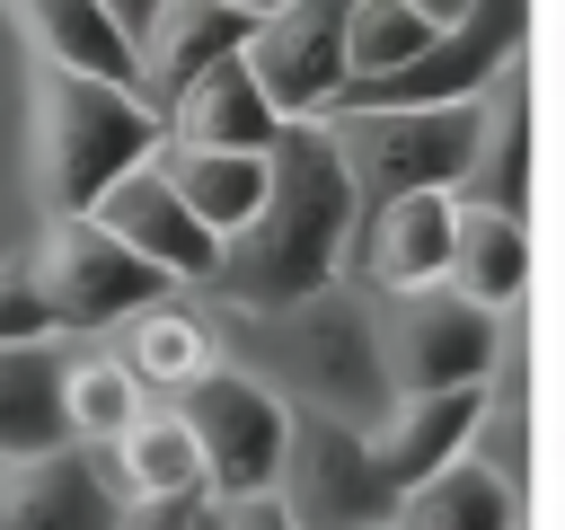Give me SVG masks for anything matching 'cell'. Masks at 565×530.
Segmentation results:
<instances>
[{
    "label": "cell",
    "mask_w": 565,
    "mask_h": 530,
    "mask_svg": "<svg viewBox=\"0 0 565 530\" xmlns=\"http://www.w3.org/2000/svg\"><path fill=\"white\" fill-rule=\"evenodd\" d=\"M344 247H353V186L335 168L327 124L291 115L265 141V194H256V212L221 239V256L194 283V300H221V309L300 300V292H318V283L344 274Z\"/></svg>",
    "instance_id": "obj_1"
},
{
    "label": "cell",
    "mask_w": 565,
    "mask_h": 530,
    "mask_svg": "<svg viewBox=\"0 0 565 530\" xmlns=\"http://www.w3.org/2000/svg\"><path fill=\"white\" fill-rule=\"evenodd\" d=\"M203 318H212V353L238 362L247 380H265L282 406L380 424L388 371H380V344H371V292L353 274H335V283H318L300 300H274V309L203 300Z\"/></svg>",
    "instance_id": "obj_2"
},
{
    "label": "cell",
    "mask_w": 565,
    "mask_h": 530,
    "mask_svg": "<svg viewBox=\"0 0 565 530\" xmlns=\"http://www.w3.org/2000/svg\"><path fill=\"white\" fill-rule=\"evenodd\" d=\"M159 150V106L132 80L26 62L18 80V168H26V212H88L106 177Z\"/></svg>",
    "instance_id": "obj_3"
},
{
    "label": "cell",
    "mask_w": 565,
    "mask_h": 530,
    "mask_svg": "<svg viewBox=\"0 0 565 530\" xmlns=\"http://www.w3.org/2000/svg\"><path fill=\"white\" fill-rule=\"evenodd\" d=\"M18 265H26V292H35V309H44L53 336H106V327L132 318L141 300L177 292V283H168L159 265H141L97 212H44V221H26Z\"/></svg>",
    "instance_id": "obj_4"
},
{
    "label": "cell",
    "mask_w": 565,
    "mask_h": 530,
    "mask_svg": "<svg viewBox=\"0 0 565 530\" xmlns=\"http://www.w3.org/2000/svg\"><path fill=\"white\" fill-rule=\"evenodd\" d=\"M318 124H327L335 168L353 186V221L388 194L459 186L468 150H477V97H450V106H327Z\"/></svg>",
    "instance_id": "obj_5"
},
{
    "label": "cell",
    "mask_w": 565,
    "mask_h": 530,
    "mask_svg": "<svg viewBox=\"0 0 565 530\" xmlns=\"http://www.w3.org/2000/svg\"><path fill=\"white\" fill-rule=\"evenodd\" d=\"M371 344H380L388 398H406V389H468V380L494 371L503 318L477 309L450 283H415V292H371Z\"/></svg>",
    "instance_id": "obj_6"
},
{
    "label": "cell",
    "mask_w": 565,
    "mask_h": 530,
    "mask_svg": "<svg viewBox=\"0 0 565 530\" xmlns=\"http://www.w3.org/2000/svg\"><path fill=\"white\" fill-rule=\"evenodd\" d=\"M265 495L282 504L291 530H380L397 504V486L371 459V433L344 415H309V406L282 415V459Z\"/></svg>",
    "instance_id": "obj_7"
},
{
    "label": "cell",
    "mask_w": 565,
    "mask_h": 530,
    "mask_svg": "<svg viewBox=\"0 0 565 530\" xmlns=\"http://www.w3.org/2000/svg\"><path fill=\"white\" fill-rule=\"evenodd\" d=\"M177 415L203 451V495L230 504V495H265L274 486V459H282V398L265 380H247L238 362H212L177 389Z\"/></svg>",
    "instance_id": "obj_8"
},
{
    "label": "cell",
    "mask_w": 565,
    "mask_h": 530,
    "mask_svg": "<svg viewBox=\"0 0 565 530\" xmlns=\"http://www.w3.org/2000/svg\"><path fill=\"white\" fill-rule=\"evenodd\" d=\"M344 9L353 0H274V9L247 18L238 62H247V80L265 88V106L282 124L335 106V88H344Z\"/></svg>",
    "instance_id": "obj_9"
},
{
    "label": "cell",
    "mask_w": 565,
    "mask_h": 530,
    "mask_svg": "<svg viewBox=\"0 0 565 530\" xmlns=\"http://www.w3.org/2000/svg\"><path fill=\"white\" fill-rule=\"evenodd\" d=\"M450 221H459V186H415V194H388L353 221V247H344V274L362 292H415V283H441L450 265Z\"/></svg>",
    "instance_id": "obj_10"
},
{
    "label": "cell",
    "mask_w": 565,
    "mask_h": 530,
    "mask_svg": "<svg viewBox=\"0 0 565 530\" xmlns=\"http://www.w3.org/2000/svg\"><path fill=\"white\" fill-rule=\"evenodd\" d=\"M88 212H97V221H106V230L141 256V265H159L177 292H194V283L212 274V256H221V239H212V230L177 203V186L159 177V159H132L124 177H106Z\"/></svg>",
    "instance_id": "obj_11"
},
{
    "label": "cell",
    "mask_w": 565,
    "mask_h": 530,
    "mask_svg": "<svg viewBox=\"0 0 565 530\" xmlns=\"http://www.w3.org/2000/svg\"><path fill=\"white\" fill-rule=\"evenodd\" d=\"M115 486L97 468V451L53 442V451H0V530H106L115 521Z\"/></svg>",
    "instance_id": "obj_12"
},
{
    "label": "cell",
    "mask_w": 565,
    "mask_h": 530,
    "mask_svg": "<svg viewBox=\"0 0 565 530\" xmlns=\"http://www.w3.org/2000/svg\"><path fill=\"white\" fill-rule=\"evenodd\" d=\"M530 486L503 477L477 442H459L450 459H433L415 486H397L388 530H530Z\"/></svg>",
    "instance_id": "obj_13"
},
{
    "label": "cell",
    "mask_w": 565,
    "mask_h": 530,
    "mask_svg": "<svg viewBox=\"0 0 565 530\" xmlns=\"http://www.w3.org/2000/svg\"><path fill=\"white\" fill-rule=\"evenodd\" d=\"M282 132V115L265 106V88L247 80L238 53L203 62L185 88L159 97V141H194V150H265Z\"/></svg>",
    "instance_id": "obj_14"
},
{
    "label": "cell",
    "mask_w": 565,
    "mask_h": 530,
    "mask_svg": "<svg viewBox=\"0 0 565 530\" xmlns=\"http://www.w3.org/2000/svg\"><path fill=\"white\" fill-rule=\"evenodd\" d=\"M459 194L494 203V212H530V53H512L486 80V97H477V150H468Z\"/></svg>",
    "instance_id": "obj_15"
},
{
    "label": "cell",
    "mask_w": 565,
    "mask_h": 530,
    "mask_svg": "<svg viewBox=\"0 0 565 530\" xmlns=\"http://www.w3.org/2000/svg\"><path fill=\"white\" fill-rule=\"evenodd\" d=\"M150 398H177L194 371H212L221 353H212V318H203V300H185V292H159V300H141L132 318H115L106 336H97Z\"/></svg>",
    "instance_id": "obj_16"
},
{
    "label": "cell",
    "mask_w": 565,
    "mask_h": 530,
    "mask_svg": "<svg viewBox=\"0 0 565 530\" xmlns=\"http://www.w3.org/2000/svg\"><path fill=\"white\" fill-rule=\"evenodd\" d=\"M477 415H486V380H468V389H406V398H388L380 424H362V433H371L380 477H388V486H415L433 459H450V451L477 433Z\"/></svg>",
    "instance_id": "obj_17"
},
{
    "label": "cell",
    "mask_w": 565,
    "mask_h": 530,
    "mask_svg": "<svg viewBox=\"0 0 565 530\" xmlns=\"http://www.w3.org/2000/svg\"><path fill=\"white\" fill-rule=\"evenodd\" d=\"M238 35H247V9H230V0H159V9L141 18V35H132V88L159 106V97L185 88L203 62L238 53Z\"/></svg>",
    "instance_id": "obj_18"
},
{
    "label": "cell",
    "mask_w": 565,
    "mask_h": 530,
    "mask_svg": "<svg viewBox=\"0 0 565 530\" xmlns=\"http://www.w3.org/2000/svg\"><path fill=\"white\" fill-rule=\"evenodd\" d=\"M441 283H450V292H468L477 309L512 318V309L530 300V212H494V203H468V194H459Z\"/></svg>",
    "instance_id": "obj_19"
},
{
    "label": "cell",
    "mask_w": 565,
    "mask_h": 530,
    "mask_svg": "<svg viewBox=\"0 0 565 530\" xmlns=\"http://www.w3.org/2000/svg\"><path fill=\"white\" fill-rule=\"evenodd\" d=\"M97 468H106V486L124 504H203V451H194V433H185L177 406H141L97 451Z\"/></svg>",
    "instance_id": "obj_20"
},
{
    "label": "cell",
    "mask_w": 565,
    "mask_h": 530,
    "mask_svg": "<svg viewBox=\"0 0 565 530\" xmlns=\"http://www.w3.org/2000/svg\"><path fill=\"white\" fill-rule=\"evenodd\" d=\"M9 35L26 62H62V71H97V80H132V35L97 9V0H0Z\"/></svg>",
    "instance_id": "obj_21"
},
{
    "label": "cell",
    "mask_w": 565,
    "mask_h": 530,
    "mask_svg": "<svg viewBox=\"0 0 565 530\" xmlns=\"http://www.w3.org/2000/svg\"><path fill=\"white\" fill-rule=\"evenodd\" d=\"M71 344H79V336H53V327L0 336V451H53V442H62L53 389H62Z\"/></svg>",
    "instance_id": "obj_22"
},
{
    "label": "cell",
    "mask_w": 565,
    "mask_h": 530,
    "mask_svg": "<svg viewBox=\"0 0 565 530\" xmlns=\"http://www.w3.org/2000/svg\"><path fill=\"white\" fill-rule=\"evenodd\" d=\"M150 159H159V177L177 186V203H185L212 239H230V230L256 212V194H265V150H194V141H159Z\"/></svg>",
    "instance_id": "obj_23"
},
{
    "label": "cell",
    "mask_w": 565,
    "mask_h": 530,
    "mask_svg": "<svg viewBox=\"0 0 565 530\" xmlns=\"http://www.w3.org/2000/svg\"><path fill=\"white\" fill-rule=\"evenodd\" d=\"M53 406H62V442H79V451H106L141 406H150V389L97 344V336H79L71 344V362H62V389H53Z\"/></svg>",
    "instance_id": "obj_24"
},
{
    "label": "cell",
    "mask_w": 565,
    "mask_h": 530,
    "mask_svg": "<svg viewBox=\"0 0 565 530\" xmlns=\"http://www.w3.org/2000/svg\"><path fill=\"white\" fill-rule=\"evenodd\" d=\"M424 35H433V18H424L415 0H353V9H344V80L397 71Z\"/></svg>",
    "instance_id": "obj_25"
},
{
    "label": "cell",
    "mask_w": 565,
    "mask_h": 530,
    "mask_svg": "<svg viewBox=\"0 0 565 530\" xmlns=\"http://www.w3.org/2000/svg\"><path fill=\"white\" fill-rule=\"evenodd\" d=\"M18 80H26V53H18V35H9V18H0V256L26 239V168H18Z\"/></svg>",
    "instance_id": "obj_26"
},
{
    "label": "cell",
    "mask_w": 565,
    "mask_h": 530,
    "mask_svg": "<svg viewBox=\"0 0 565 530\" xmlns=\"http://www.w3.org/2000/svg\"><path fill=\"white\" fill-rule=\"evenodd\" d=\"M44 327V309H35V292H26V265H18V247L0 256V336H35Z\"/></svg>",
    "instance_id": "obj_27"
},
{
    "label": "cell",
    "mask_w": 565,
    "mask_h": 530,
    "mask_svg": "<svg viewBox=\"0 0 565 530\" xmlns=\"http://www.w3.org/2000/svg\"><path fill=\"white\" fill-rule=\"evenodd\" d=\"M185 521H194V504H115L106 530H185Z\"/></svg>",
    "instance_id": "obj_28"
},
{
    "label": "cell",
    "mask_w": 565,
    "mask_h": 530,
    "mask_svg": "<svg viewBox=\"0 0 565 530\" xmlns=\"http://www.w3.org/2000/svg\"><path fill=\"white\" fill-rule=\"evenodd\" d=\"M221 530H291V521H282L274 495H230V504H221Z\"/></svg>",
    "instance_id": "obj_29"
},
{
    "label": "cell",
    "mask_w": 565,
    "mask_h": 530,
    "mask_svg": "<svg viewBox=\"0 0 565 530\" xmlns=\"http://www.w3.org/2000/svg\"><path fill=\"white\" fill-rule=\"evenodd\" d=\"M97 9H106V18H115V26H124V35H141V18H150V9H159V0H97Z\"/></svg>",
    "instance_id": "obj_30"
},
{
    "label": "cell",
    "mask_w": 565,
    "mask_h": 530,
    "mask_svg": "<svg viewBox=\"0 0 565 530\" xmlns=\"http://www.w3.org/2000/svg\"><path fill=\"white\" fill-rule=\"evenodd\" d=\"M415 9H424V18H433V26H441V18H459V9H468V0H415Z\"/></svg>",
    "instance_id": "obj_31"
},
{
    "label": "cell",
    "mask_w": 565,
    "mask_h": 530,
    "mask_svg": "<svg viewBox=\"0 0 565 530\" xmlns=\"http://www.w3.org/2000/svg\"><path fill=\"white\" fill-rule=\"evenodd\" d=\"M185 530H221V504H212V495H203V504H194V521H185Z\"/></svg>",
    "instance_id": "obj_32"
},
{
    "label": "cell",
    "mask_w": 565,
    "mask_h": 530,
    "mask_svg": "<svg viewBox=\"0 0 565 530\" xmlns=\"http://www.w3.org/2000/svg\"><path fill=\"white\" fill-rule=\"evenodd\" d=\"M230 9H247V18H256V9H274V0H230Z\"/></svg>",
    "instance_id": "obj_33"
},
{
    "label": "cell",
    "mask_w": 565,
    "mask_h": 530,
    "mask_svg": "<svg viewBox=\"0 0 565 530\" xmlns=\"http://www.w3.org/2000/svg\"><path fill=\"white\" fill-rule=\"evenodd\" d=\"M380 530H388V521H380Z\"/></svg>",
    "instance_id": "obj_34"
}]
</instances>
